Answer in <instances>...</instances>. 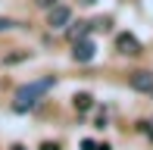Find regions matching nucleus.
Returning a JSON list of instances; mask_svg holds the SVG:
<instances>
[{
    "mask_svg": "<svg viewBox=\"0 0 153 150\" xmlns=\"http://www.w3.org/2000/svg\"><path fill=\"white\" fill-rule=\"evenodd\" d=\"M47 88H53V78H41V81H34V85L19 88V91H16V103H13V110H16V113L34 110V106H38V100H41V94H44Z\"/></svg>",
    "mask_w": 153,
    "mask_h": 150,
    "instance_id": "obj_1",
    "label": "nucleus"
},
{
    "mask_svg": "<svg viewBox=\"0 0 153 150\" xmlns=\"http://www.w3.org/2000/svg\"><path fill=\"white\" fill-rule=\"evenodd\" d=\"M69 22H72V10H69V6L56 3V6L47 10V25H50V28H66Z\"/></svg>",
    "mask_w": 153,
    "mask_h": 150,
    "instance_id": "obj_2",
    "label": "nucleus"
},
{
    "mask_svg": "<svg viewBox=\"0 0 153 150\" xmlns=\"http://www.w3.org/2000/svg\"><path fill=\"white\" fill-rule=\"evenodd\" d=\"M116 50H119V53H125V56H137V53H141L144 47H141V41H137L134 35L122 31V35L116 38Z\"/></svg>",
    "mask_w": 153,
    "mask_h": 150,
    "instance_id": "obj_3",
    "label": "nucleus"
},
{
    "mask_svg": "<svg viewBox=\"0 0 153 150\" xmlns=\"http://www.w3.org/2000/svg\"><path fill=\"white\" fill-rule=\"evenodd\" d=\"M131 88L134 91H144V94H153V72L147 69H137V72H131Z\"/></svg>",
    "mask_w": 153,
    "mask_h": 150,
    "instance_id": "obj_4",
    "label": "nucleus"
},
{
    "mask_svg": "<svg viewBox=\"0 0 153 150\" xmlns=\"http://www.w3.org/2000/svg\"><path fill=\"white\" fill-rule=\"evenodd\" d=\"M94 53H97V47H94V41H88V38H81V41H75V50H72V56H75V63H91V59H94Z\"/></svg>",
    "mask_w": 153,
    "mask_h": 150,
    "instance_id": "obj_5",
    "label": "nucleus"
},
{
    "mask_svg": "<svg viewBox=\"0 0 153 150\" xmlns=\"http://www.w3.org/2000/svg\"><path fill=\"white\" fill-rule=\"evenodd\" d=\"M72 106H75L78 113H88V110L94 106V97H91V94H75V97H72Z\"/></svg>",
    "mask_w": 153,
    "mask_h": 150,
    "instance_id": "obj_6",
    "label": "nucleus"
},
{
    "mask_svg": "<svg viewBox=\"0 0 153 150\" xmlns=\"http://www.w3.org/2000/svg\"><path fill=\"white\" fill-rule=\"evenodd\" d=\"M28 56H31L28 50H13V53H6V56H3V66H16V63H25Z\"/></svg>",
    "mask_w": 153,
    "mask_h": 150,
    "instance_id": "obj_7",
    "label": "nucleus"
},
{
    "mask_svg": "<svg viewBox=\"0 0 153 150\" xmlns=\"http://www.w3.org/2000/svg\"><path fill=\"white\" fill-rule=\"evenodd\" d=\"M88 28H91V25H88V22H78V25H75V28H69V38H72V41H81V38L88 35Z\"/></svg>",
    "mask_w": 153,
    "mask_h": 150,
    "instance_id": "obj_8",
    "label": "nucleus"
},
{
    "mask_svg": "<svg viewBox=\"0 0 153 150\" xmlns=\"http://www.w3.org/2000/svg\"><path fill=\"white\" fill-rule=\"evenodd\" d=\"M109 25H113V22H109V19H97V22L91 25V28H100V31H106V28H109Z\"/></svg>",
    "mask_w": 153,
    "mask_h": 150,
    "instance_id": "obj_9",
    "label": "nucleus"
},
{
    "mask_svg": "<svg viewBox=\"0 0 153 150\" xmlns=\"http://www.w3.org/2000/svg\"><path fill=\"white\" fill-rule=\"evenodd\" d=\"M34 3H38L41 10H50V6H56V0H34Z\"/></svg>",
    "mask_w": 153,
    "mask_h": 150,
    "instance_id": "obj_10",
    "label": "nucleus"
},
{
    "mask_svg": "<svg viewBox=\"0 0 153 150\" xmlns=\"http://www.w3.org/2000/svg\"><path fill=\"white\" fill-rule=\"evenodd\" d=\"M13 25H16V22H13V19H0V31H6V28H13Z\"/></svg>",
    "mask_w": 153,
    "mask_h": 150,
    "instance_id": "obj_11",
    "label": "nucleus"
},
{
    "mask_svg": "<svg viewBox=\"0 0 153 150\" xmlns=\"http://www.w3.org/2000/svg\"><path fill=\"white\" fill-rule=\"evenodd\" d=\"M81 147H85V150H97V144H94L91 138H88V141H81Z\"/></svg>",
    "mask_w": 153,
    "mask_h": 150,
    "instance_id": "obj_12",
    "label": "nucleus"
},
{
    "mask_svg": "<svg viewBox=\"0 0 153 150\" xmlns=\"http://www.w3.org/2000/svg\"><path fill=\"white\" fill-rule=\"evenodd\" d=\"M41 150H59V144H50V141H44V144H41Z\"/></svg>",
    "mask_w": 153,
    "mask_h": 150,
    "instance_id": "obj_13",
    "label": "nucleus"
},
{
    "mask_svg": "<svg viewBox=\"0 0 153 150\" xmlns=\"http://www.w3.org/2000/svg\"><path fill=\"white\" fill-rule=\"evenodd\" d=\"M144 128H147V134H150V141H153V125H147V122H144Z\"/></svg>",
    "mask_w": 153,
    "mask_h": 150,
    "instance_id": "obj_14",
    "label": "nucleus"
},
{
    "mask_svg": "<svg viewBox=\"0 0 153 150\" xmlns=\"http://www.w3.org/2000/svg\"><path fill=\"white\" fill-rule=\"evenodd\" d=\"M97 150H109V144H97Z\"/></svg>",
    "mask_w": 153,
    "mask_h": 150,
    "instance_id": "obj_15",
    "label": "nucleus"
},
{
    "mask_svg": "<svg viewBox=\"0 0 153 150\" xmlns=\"http://www.w3.org/2000/svg\"><path fill=\"white\" fill-rule=\"evenodd\" d=\"M81 3H85V6H91V3H97V0H81Z\"/></svg>",
    "mask_w": 153,
    "mask_h": 150,
    "instance_id": "obj_16",
    "label": "nucleus"
},
{
    "mask_svg": "<svg viewBox=\"0 0 153 150\" xmlns=\"http://www.w3.org/2000/svg\"><path fill=\"white\" fill-rule=\"evenodd\" d=\"M13 150H25V147H22V144H16V147H13Z\"/></svg>",
    "mask_w": 153,
    "mask_h": 150,
    "instance_id": "obj_17",
    "label": "nucleus"
}]
</instances>
